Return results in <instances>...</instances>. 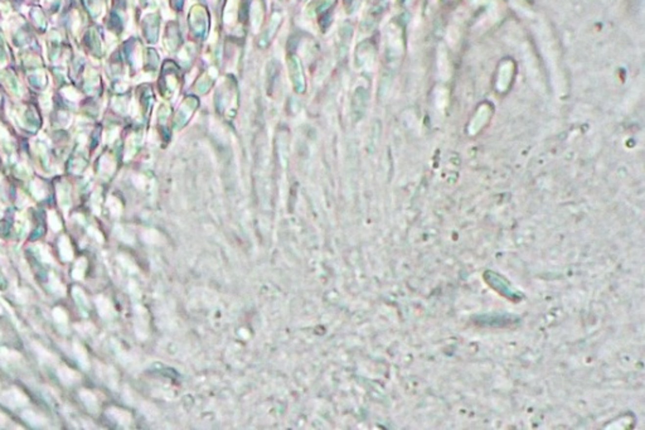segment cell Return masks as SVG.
Returning a JSON list of instances; mask_svg holds the SVG:
<instances>
[{
    "mask_svg": "<svg viewBox=\"0 0 645 430\" xmlns=\"http://www.w3.org/2000/svg\"><path fill=\"white\" fill-rule=\"evenodd\" d=\"M1 401H3L5 405H8V406L15 407V406H22L23 404H27L28 399L25 398L21 391L13 389L3 395Z\"/></svg>",
    "mask_w": 645,
    "mask_h": 430,
    "instance_id": "obj_1",
    "label": "cell"
},
{
    "mask_svg": "<svg viewBox=\"0 0 645 430\" xmlns=\"http://www.w3.org/2000/svg\"><path fill=\"white\" fill-rule=\"evenodd\" d=\"M58 376L61 379L63 383L66 385H73V383L80 382L81 377L80 375L77 374L76 371L71 370V368L66 367V366H61L58 370Z\"/></svg>",
    "mask_w": 645,
    "mask_h": 430,
    "instance_id": "obj_2",
    "label": "cell"
},
{
    "mask_svg": "<svg viewBox=\"0 0 645 430\" xmlns=\"http://www.w3.org/2000/svg\"><path fill=\"white\" fill-rule=\"evenodd\" d=\"M33 347H34L36 352L38 354V357H39V359H41L42 362L50 363V365H52V363H54V362H57L56 357H54L52 354H49L48 351H46L43 347H41L39 345H33Z\"/></svg>",
    "mask_w": 645,
    "mask_h": 430,
    "instance_id": "obj_3",
    "label": "cell"
},
{
    "mask_svg": "<svg viewBox=\"0 0 645 430\" xmlns=\"http://www.w3.org/2000/svg\"><path fill=\"white\" fill-rule=\"evenodd\" d=\"M59 249L62 251V256L65 260H70L72 259V250L71 246L68 245V241L66 237H63L61 241H59Z\"/></svg>",
    "mask_w": 645,
    "mask_h": 430,
    "instance_id": "obj_4",
    "label": "cell"
},
{
    "mask_svg": "<svg viewBox=\"0 0 645 430\" xmlns=\"http://www.w3.org/2000/svg\"><path fill=\"white\" fill-rule=\"evenodd\" d=\"M23 418L25 419L28 423H30V424H33V425H37V427L42 425V423H43V419H42L41 416L36 415V414H34V412H32V411L23 412Z\"/></svg>",
    "mask_w": 645,
    "mask_h": 430,
    "instance_id": "obj_5",
    "label": "cell"
},
{
    "mask_svg": "<svg viewBox=\"0 0 645 430\" xmlns=\"http://www.w3.org/2000/svg\"><path fill=\"white\" fill-rule=\"evenodd\" d=\"M73 347H74V352L77 354V357H78V359H80V362L82 363L83 367L86 368V366H87L86 363H87V362H86V352H85V350H83V348L81 347V345H78V343H74Z\"/></svg>",
    "mask_w": 645,
    "mask_h": 430,
    "instance_id": "obj_6",
    "label": "cell"
},
{
    "mask_svg": "<svg viewBox=\"0 0 645 430\" xmlns=\"http://www.w3.org/2000/svg\"><path fill=\"white\" fill-rule=\"evenodd\" d=\"M53 317L59 324L67 323V315H66V313L63 312L62 309H59V308H57V309L53 310Z\"/></svg>",
    "mask_w": 645,
    "mask_h": 430,
    "instance_id": "obj_7",
    "label": "cell"
},
{
    "mask_svg": "<svg viewBox=\"0 0 645 430\" xmlns=\"http://www.w3.org/2000/svg\"><path fill=\"white\" fill-rule=\"evenodd\" d=\"M49 224H50V226H52V228H53L54 231H57V230H59V228H61V224H59L58 218H57V216L54 215L53 212L49 213Z\"/></svg>",
    "mask_w": 645,
    "mask_h": 430,
    "instance_id": "obj_8",
    "label": "cell"
},
{
    "mask_svg": "<svg viewBox=\"0 0 645 430\" xmlns=\"http://www.w3.org/2000/svg\"><path fill=\"white\" fill-rule=\"evenodd\" d=\"M5 420H6L5 416H4L3 414H1V412H0V427H1V425H4V423H5Z\"/></svg>",
    "mask_w": 645,
    "mask_h": 430,
    "instance_id": "obj_9",
    "label": "cell"
}]
</instances>
